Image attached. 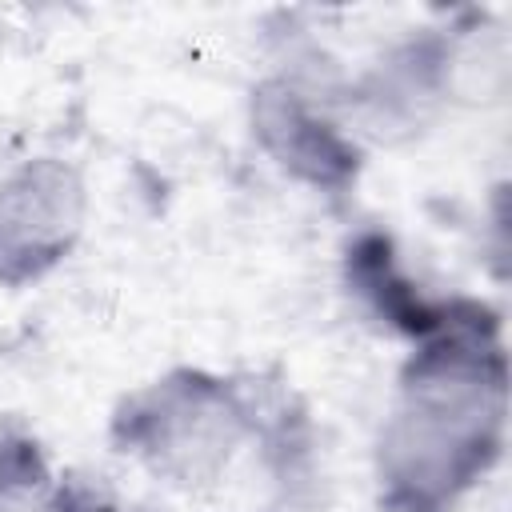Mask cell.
<instances>
[{
    "instance_id": "obj_1",
    "label": "cell",
    "mask_w": 512,
    "mask_h": 512,
    "mask_svg": "<svg viewBox=\"0 0 512 512\" xmlns=\"http://www.w3.org/2000/svg\"><path fill=\"white\" fill-rule=\"evenodd\" d=\"M508 444V348L488 300L448 296L440 324L400 364L372 444L384 512H456Z\"/></svg>"
},
{
    "instance_id": "obj_3",
    "label": "cell",
    "mask_w": 512,
    "mask_h": 512,
    "mask_svg": "<svg viewBox=\"0 0 512 512\" xmlns=\"http://www.w3.org/2000/svg\"><path fill=\"white\" fill-rule=\"evenodd\" d=\"M88 184L72 160L32 156L0 176V288L48 280L84 240Z\"/></svg>"
},
{
    "instance_id": "obj_7",
    "label": "cell",
    "mask_w": 512,
    "mask_h": 512,
    "mask_svg": "<svg viewBox=\"0 0 512 512\" xmlns=\"http://www.w3.org/2000/svg\"><path fill=\"white\" fill-rule=\"evenodd\" d=\"M48 512H124L116 500V488L88 468H68L56 476L52 508Z\"/></svg>"
},
{
    "instance_id": "obj_2",
    "label": "cell",
    "mask_w": 512,
    "mask_h": 512,
    "mask_svg": "<svg viewBox=\"0 0 512 512\" xmlns=\"http://www.w3.org/2000/svg\"><path fill=\"white\" fill-rule=\"evenodd\" d=\"M260 388L200 364H176L128 388L108 416V444L176 492L216 488L256 444Z\"/></svg>"
},
{
    "instance_id": "obj_5",
    "label": "cell",
    "mask_w": 512,
    "mask_h": 512,
    "mask_svg": "<svg viewBox=\"0 0 512 512\" xmlns=\"http://www.w3.org/2000/svg\"><path fill=\"white\" fill-rule=\"evenodd\" d=\"M344 284L356 296V304L388 332L404 336V340H420L428 336L444 308L448 296H428L404 268L400 256L392 248V236L380 228H364L348 240L344 248Z\"/></svg>"
},
{
    "instance_id": "obj_6",
    "label": "cell",
    "mask_w": 512,
    "mask_h": 512,
    "mask_svg": "<svg viewBox=\"0 0 512 512\" xmlns=\"http://www.w3.org/2000/svg\"><path fill=\"white\" fill-rule=\"evenodd\" d=\"M56 472L20 416H0V512H48Z\"/></svg>"
},
{
    "instance_id": "obj_4",
    "label": "cell",
    "mask_w": 512,
    "mask_h": 512,
    "mask_svg": "<svg viewBox=\"0 0 512 512\" xmlns=\"http://www.w3.org/2000/svg\"><path fill=\"white\" fill-rule=\"evenodd\" d=\"M248 128L256 148L296 184L344 196L364 168L360 136L328 112V104L296 76H264L248 96Z\"/></svg>"
},
{
    "instance_id": "obj_8",
    "label": "cell",
    "mask_w": 512,
    "mask_h": 512,
    "mask_svg": "<svg viewBox=\"0 0 512 512\" xmlns=\"http://www.w3.org/2000/svg\"><path fill=\"white\" fill-rule=\"evenodd\" d=\"M128 512H144V508H128Z\"/></svg>"
}]
</instances>
